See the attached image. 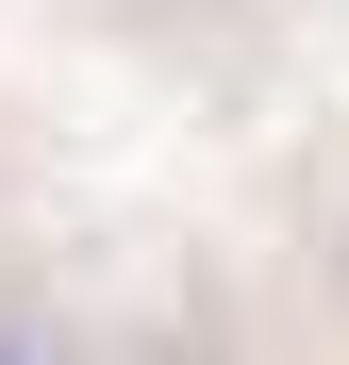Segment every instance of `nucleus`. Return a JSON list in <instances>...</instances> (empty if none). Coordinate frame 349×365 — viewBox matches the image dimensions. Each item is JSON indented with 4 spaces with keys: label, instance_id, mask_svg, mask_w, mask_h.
<instances>
[{
    "label": "nucleus",
    "instance_id": "f257e3e1",
    "mask_svg": "<svg viewBox=\"0 0 349 365\" xmlns=\"http://www.w3.org/2000/svg\"><path fill=\"white\" fill-rule=\"evenodd\" d=\"M0 365H67V349H50V332H17V316H0Z\"/></svg>",
    "mask_w": 349,
    "mask_h": 365
}]
</instances>
